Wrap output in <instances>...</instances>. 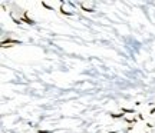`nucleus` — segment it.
<instances>
[]
</instances>
